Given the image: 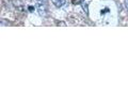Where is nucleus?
I'll list each match as a JSON object with an SVG mask.
<instances>
[{
  "mask_svg": "<svg viewBox=\"0 0 128 107\" xmlns=\"http://www.w3.org/2000/svg\"><path fill=\"white\" fill-rule=\"evenodd\" d=\"M38 13L41 16H45L47 13V6L46 3H38Z\"/></svg>",
  "mask_w": 128,
  "mask_h": 107,
  "instance_id": "obj_1",
  "label": "nucleus"
},
{
  "mask_svg": "<svg viewBox=\"0 0 128 107\" xmlns=\"http://www.w3.org/2000/svg\"><path fill=\"white\" fill-rule=\"evenodd\" d=\"M51 1L57 8H62L66 3V0H51Z\"/></svg>",
  "mask_w": 128,
  "mask_h": 107,
  "instance_id": "obj_2",
  "label": "nucleus"
},
{
  "mask_svg": "<svg viewBox=\"0 0 128 107\" xmlns=\"http://www.w3.org/2000/svg\"><path fill=\"white\" fill-rule=\"evenodd\" d=\"M12 3H13V6L15 8H17V9H22V0H13Z\"/></svg>",
  "mask_w": 128,
  "mask_h": 107,
  "instance_id": "obj_3",
  "label": "nucleus"
},
{
  "mask_svg": "<svg viewBox=\"0 0 128 107\" xmlns=\"http://www.w3.org/2000/svg\"><path fill=\"white\" fill-rule=\"evenodd\" d=\"M35 1L38 3H46V0H35Z\"/></svg>",
  "mask_w": 128,
  "mask_h": 107,
  "instance_id": "obj_4",
  "label": "nucleus"
},
{
  "mask_svg": "<svg viewBox=\"0 0 128 107\" xmlns=\"http://www.w3.org/2000/svg\"><path fill=\"white\" fill-rule=\"evenodd\" d=\"M125 7H126V9L128 11V0H125Z\"/></svg>",
  "mask_w": 128,
  "mask_h": 107,
  "instance_id": "obj_5",
  "label": "nucleus"
}]
</instances>
